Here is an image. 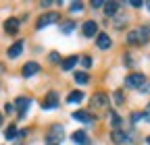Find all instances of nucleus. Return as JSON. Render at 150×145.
I'll use <instances>...</instances> for the list:
<instances>
[{"instance_id": "1", "label": "nucleus", "mask_w": 150, "mask_h": 145, "mask_svg": "<svg viewBox=\"0 0 150 145\" xmlns=\"http://www.w3.org/2000/svg\"><path fill=\"white\" fill-rule=\"evenodd\" d=\"M127 42L129 44H146L148 42V29L142 27V29H136V31H129Z\"/></svg>"}, {"instance_id": "2", "label": "nucleus", "mask_w": 150, "mask_h": 145, "mask_svg": "<svg viewBox=\"0 0 150 145\" xmlns=\"http://www.w3.org/2000/svg\"><path fill=\"white\" fill-rule=\"evenodd\" d=\"M65 139V131H63V126L61 124H52V129H50V133H48V141L50 143H61Z\"/></svg>"}, {"instance_id": "3", "label": "nucleus", "mask_w": 150, "mask_h": 145, "mask_svg": "<svg viewBox=\"0 0 150 145\" xmlns=\"http://www.w3.org/2000/svg\"><path fill=\"white\" fill-rule=\"evenodd\" d=\"M56 21H59V15H56V13H46V15H42L40 19H38L35 27L38 29H44V27H48V25H52Z\"/></svg>"}, {"instance_id": "4", "label": "nucleus", "mask_w": 150, "mask_h": 145, "mask_svg": "<svg viewBox=\"0 0 150 145\" xmlns=\"http://www.w3.org/2000/svg\"><path fill=\"white\" fill-rule=\"evenodd\" d=\"M144 83H146V77L142 75V72H136V75H129V77L125 79V85H127V87H136V89L144 87Z\"/></svg>"}, {"instance_id": "5", "label": "nucleus", "mask_w": 150, "mask_h": 145, "mask_svg": "<svg viewBox=\"0 0 150 145\" xmlns=\"http://www.w3.org/2000/svg\"><path fill=\"white\" fill-rule=\"evenodd\" d=\"M29 104H31V100H29V98H23V96L15 100V108H17V114L21 116V118H23V116L27 114V108H29Z\"/></svg>"}, {"instance_id": "6", "label": "nucleus", "mask_w": 150, "mask_h": 145, "mask_svg": "<svg viewBox=\"0 0 150 145\" xmlns=\"http://www.w3.org/2000/svg\"><path fill=\"white\" fill-rule=\"evenodd\" d=\"M56 106H59V96H56L54 91H50L46 96V100L42 102V108L44 110H50V108H56Z\"/></svg>"}, {"instance_id": "7", "label": "nucleus", "mask_w": 150, "mask_h": 145, "mask_svg": "<svg viewBox=\"0 0 150 145\" xmlns=\"http://www.w3.org/2000/svg\"><path fill=\"white\" fill-rule=\"evenodd\" d=\"M92 106L94 108H106L108 106V98L104 93H96V96L92 98Z\"/></svg>"}, {"instance_id": "8", "label": "nucleus", "mask_w": 150, "mask_h": 145, "mask_svg": "<svg viewBox=\"0 0 150 145\" xmlns=\"http://www.w3.org/2000/svg\"><path fill=\"white\" fill-rule=\"evenodd\" d=\"M96 31H98V25L94 23V21H86L83 23V35H86V38H94Z\"/></svg>"}, {"instance_id": "9", "label": "nucleus", "mask_w": 150, "mask_h": 145, "mask_svg": "<svg viewBox=\"0 0 150 145\" xmlns=\"http://www.w3.org/2000/svg\"><path fill=\"white\" fill-rule=\"evenodd\" d=\"M4 31L11 33V35L17 33V31H19V19H13V17H11V19H6V21H4Z\"/></svg>"}, {"instance_id": "10", "label": "nucleus", "mask_w": 150, "mask_h": 145, "mask_svg": "<svg viewBox=\"0 0 150 145\" xmlns=\"http://www.w3.org/2000/svg\"><path fill=\"white\" fill-rule=\"evenodd\" d=\"M71 139L77 143V145H88V143H90V137L86 135V131H75Z\"/></svg>"}, {"instance_id": "11", "label": "nucleus", "mask_w": 150, "mask_h": 145, "mask_svg": "<svg viewBox=\"0 0 150 145\" xmlns=\"http://www.w3.org/2000/svg\"><path fill=\"white\" fill-rule=\"evenodd\" d=\"M110 44H112V42H110V38H108L106 33H100L98 38H96V46H98L100 50H108V48H110Z\"/></svg>"}, {"instance_id": "12", "label": "nucleus", "mask_w": 150, "mask_h": 145, "mask_svg": "<svg viewBox=\"0 0 150 145\" xmlns=\"http://www.w3.org/2000/svg\"><path fill=\"white\" fill-rule=\"evenodd\" d=\"M40 70V64H35V62H27V64H23V77H31V75H35V72Z\"/></svg>"}, {"instance_id": "13", "label": "nucleus", "mask_w": 150, "mask_h": 145, "mask_svg": "<svg viewBox=\"0 0 150 145\" xmlns=\"http://www.w3.org/2000/svg\"><path fill=\"white\" fill-rule=\"evenodd\" d=\"M21 52H23V42H15V44L8 48V58H17Z\"/></svg>"}, {"instance_id": "14", "label": "nucleus", "mask_w": 150, "mask_h": 145, "mask_svg": "<svg viewBox=\"0 0 150 145\" xmlns=\"http://www.w3.org/2000/svg\"><path fill=\"white\" fill-rule=\"evenodd\" d=\"M73 118L75 120H79V122H92L94 118H92V114H88V112H83V110H77V112H73Z\"/></svg>"}, {"instance_id": "15", "label": "nucleus", "mask_w": 150, "mask_h": 145, "mask_svg": "<svg viewBox=\"0 0 150 145\" xmlns=\"http://www.w3.org/2000/svg\"><path fill=\"white\" fill-rule=\"evenodd\" d=\"M102 8H104V15H108V17H112L117 13V8H119V4L117 2H104L102 4Z\"/></svg>"}, {"instance_id": "16", "label": "nucleus", "mask_w": 150, "mask_h": 145, "mask_svg": "<svg viewBox=\"0 0 150 145\" xmlns=\"http://www.w3.org/2000/svg\"><path fill=\"white\" fill-rule=\"evenodd\" d=\"M75 62H77V56H69V58H65V60L61 62V68H63V70H71V68L75 66Z\"/></svg>"}, {"instance_id": "17", "label": "nucleus", "mask_w": 150, "mask_h": 145, "mask_svg": "<svg viewBox=\"0 0 150 145\" xmlns=\"http://www.w3.org/2000/svg\"><path fill=\"white\" fill-rule=\"evenodd\" d=\"M81 100H83V93H81V91H71V93H69V98H67V102H69V104H79Z\"/></svg>"}, {"instance_id": "18", "label": "nucleus", "mask_w": 150, "mask_h": 145, "mask_svg": "<svg viewBox=\"0 0 150 145\" xmlns=\"http://www.w3.org/2000/svg\"><path fill=\"white\" fill-rule=\"evenodd\" d=\"M110 137H112V141H115V143H125V141H127V135H125V133H121L119 129L112 131V135H110Z\"/></svg>"}, {"instance_id": "19", "label": "nucleus", "mask_w": 150, "mask_h": 145, "mask_svg": "<svg viewBox=\"0 0 150 145\" xmlns=\"http://www.w3.org/2000/svg\"><path fill=\"white\" fill-rule=\"evenodd\" d=\"M75 83H79V85L90 83V75L88 72H75Z\"/></svg>"}, {"instance_id": "20", "label": "nucleus", "mask_w": 150, "mask_h": 145, "mask_svg": "<svg viewBox=\"0 0 150 145\" xmlns=\"http://www.w3.org/2000/svg\"><path fill=\"white\" fill-rule=\"evenodd\" d=\"M17 135H19V133H17V126H15V124H11L8 129H6V133H4V137H6V139H15Z\"/></svg>"}, {"instance_id": "21", "label": "nucleus", "mask_w": 150, "mask_h": 145, "mask_svg": "<svg viewBox=\"0 0 150 145\" xmlns=\"http://www.w3.org/2000/svg\"><path fill=\"white\" fill-rule=\"evenodd\" d=\"M73 27H75V23H73V21H67V23H63V25H61V31H63V33H71V29H73Z\"/></svg>"}, {"instance_id": "22", "label": "nucleus", "mask_w": 150, "mask_h": 145, "mask_svg": "<svg viewBox=\"0 0 150 145\" xmlns=\"http://www.w3.org/2000/svg\"><path fill=\"white\" fill-rule=\"evenodd\" d=\"M110 124L115 126V129H117V126H121V116H119V114H112V116H110Z\"/></svg>"}, {"instance_id": "23", "label": "nucleus", "mask_w": 150, "mask_h": 145, "mask_svg": "<svg viewBox=\"0 0 150 145\" xmlns=\"http://www.w3.org/2000/svg\"><path fill=\"white\" fill-rule=\"evenodd\" d=\"M81 8H83L81 2H71V4H69V10H73V13H77V10H81Z\"/></svg>"}, {"instance_id": "24", "label": "nucleus", "mask_w": 150, "mask_h": 145, "mask_svg": "<svg viewBox=\"0 0 150 145\" xmlns=\"http://www.w3.org/2000/svg\"><path fill=\"white\" fill-rule=\"evenodd\" d=\"M112 98H115V104H123V91H119V89H117V91H115V96H112Z\"/></svg>"}, {"instance_id": "25", "label": "nucleus", "mask_w": 150, "mask_h": 145, "mask_svg": "<svg viewBox=\"0 0 150 145\" xmlns=\"http://www.w3.org/2000/svg\"><path fill=\"white\" fill-rule=\"evenodd\" d=\"M142 118H144V114H142V112H134V114H131V122H134V124H136V122H140Z\"/></svg>"}, {"instance_id": "26", "label": "nucleus", "mask_w": 150, "mask_h": 145, "mask_svg": "<svg viewBox=\"0 0 150 145\" xmlns=\"http://www.w3.org/2000/svg\"><path fill=\"white\" fill-rule=\"evenodd\" d=\"M81 64H83L86 68H90V66H92V58H90V56H83V58H81Z\"/></svg>"}, {"instance_id": "27", "label": "nucleus", "mask_w": 150, "mask_h": 145, "mask_svg": "<svg viewBox=\"0 0 150 145\" xmlns=\"http://www.w3.org/2000/svg\"><path fill=\"white\" fill-rule=\"evenodd\" d=\"M48 58H50L52 62H59V60H61V56H59V54H56V52H52V54H50Z\"/></svg>"}, {"instance_id": "28", "label": "nucleus", "mask_w": 150, "mask_h": 145, "mask_svg": "<svg viewBox=\"0 0 150 145\" xmlns=\"http://www.w3.org/2000/svg\"><path fill=\"white\" fill-rule=\"evenodd\" d=\"M129 4H131V6H136V8H140V6H142V2H138V0H134V2H129Z\"/></svg>"}, {"instance_id": "29", "label": "nucleus", "mask_w": 150, "mask_h": 145, "mask_svg": "<svg viewBox=\"0 0 150 145\" xmlns=\"http://www.w3.org/2000/svg\"><path fill=\"white\" fill-rule=\"evenodd\" d=\"M144 118H146V120H150V106L146 108V116H144Z\"/></svg>"}, {"instance_id": "30", "label": "nucleus", "mask_w": 150, "mask_h": 145, "mask_svg": "<svg viewBox=\"0 0 150 145\" xmlns=\"http://www.w3.org/2000/svg\"><path fill=\"white\" fill-rule=\"evenodd\" d=\"M0 124H2V114H0Z\"/></svg>"}, {"instance_id": "31", "label": "nucleus", "mask_w": 150, "mask_h": 145, "mask_svg": "<svg viewBox=\"0 0 150 145\" xmlns=\"http://www.w3.org/2000/svg\"><path fill=\"white\" fill-rule=\"evenodd\" d=\"M148 10H150V2H148Z\"/></svg>"}, {"instance_id": "32", "label": "nucleus", "mask_w": 150, "mask_h": 145, "mask_svg": "<svg viewBox=\"0 0 150 145\" xmlns=\"http://www.w3.org/2000/svg\"><path fill=\"white\" fill-rule=\"evenodd\" d=\"M148 145H150V137H148Z\"/></svg>"}]
</instances>
